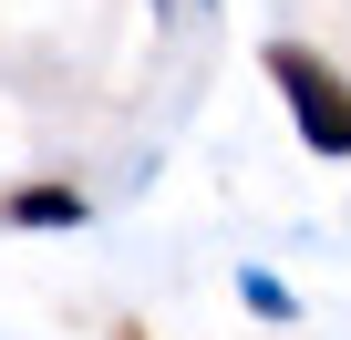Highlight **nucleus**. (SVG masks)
I'll return each mask as SVG.
<instances>
[{"instance_id":"nucleus-1","label":"nucleus","mask_w":351,"mask_h":340,"mask_svg":"<svg viewBox=\"0 0 351 340\" xmlns=\"http://www.w3.org/2000/svg\"><path fill=\"white\" fill-rule=\"evenodd\" d=\"M269 83H279V103H289L300 144H320V155H341V165H351V73H341V62H320L310 42H269Z\"/></svg>"},{"instance_id":"nucleus-2","label":"nucleus","mask_w":351,"mask_h":340,"mask_svg":"<svg viewBox=\"0 0 351 340\" xmlns=\"http://www.w3.org/2000/svg\"><path fill=\"white\" fill-rule=\"evenodd\" d=\"M0 217H11V227H83L93 196L73 176H42V186H11V196H0Z\"/></svg>"},{"instance_id":"nucleus-3","label":"nucleus","mask_w":351,"mask_h":340,"mask_svg":"<svg viewBox=\"0 0 351 340\" xmlns=\"http://www.w3.org/2000/svg\"><path fill=\"white\" fill-rule=\"evenodd\" d=\"M238 289H248V309H258V319H289V289H279V278H258V268H248Z\"/></svg>"}]
</instances>
